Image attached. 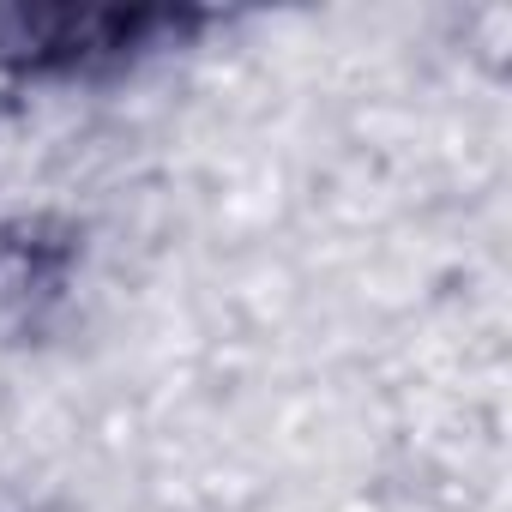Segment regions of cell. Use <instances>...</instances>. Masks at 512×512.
<instances>
[{"mask_svg": "<svg viewBox=\"0 0 512 512\" xmlns=\"http://www.w3.org/2000/svg\"><path fill=\"white\" fill-rule=\"evenodd\" d=\"M205 13L169 7H0V79L91 85L175 49Z\"/></svg>", "mask_w": 512, "mask_h": 512, "instance_id": "cell-1", "label": "cell"}, {"mask_svg": "<svg viewBox=\"0 0 512 512\" xmlns=\"http://www.w3.org/2000/svg\"><path fill=\"white\" fill-rule=\"evenodd\" d=\"M79 266V229L49 217V211H25L0 223V320L13 326H37L73 284Z\"/></svg>", "mask_w": 512, "mask_h": 512, "instance_id": "cell-2", "label": "cell"}]
</instances>
